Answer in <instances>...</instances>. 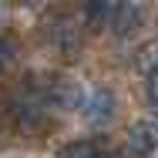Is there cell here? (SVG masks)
<instances>
[{
    "instance_id": "1",
    "label": "cell",
    "mask_w": 158,
    "mask_h": 158,
    "mask_svg": "<svg viewBox=\"0 0 158 158\" xmlns=\"http://www.w3.org/2000/svg\"><path fill=\"white\" fill-rule=\"evenodd\" d=\"M128 155L131 158H158V128L141 121L128 131Z\"/></svg>"
},
{
    "instance_id": "2",
    "label": "cell",
    "mask_w": 158,
    "mask_h": 158,
    "mask_svg": "<svg viewBox=\"0 0 158 158\" xmlns=\"http://www.w3.org/2000/svg\"><path fill=\"white\" fill-rule=\"evenodd\" d=\"M64 158H101V141H74L64 148Z\"/></svg>"
},
{
    "instance_id": "3",
    "label": "cell",
    "mask_w": 158,
    "mask_h": 158,
    "mask_svg": "<svg viewBox=\"0 0 158 158\" xmlns=\"http://www.w3.org/2000/svg\"><path fill=\"white\" fill-rule=\"evenodd\" d=\"M84 10H88V17L94 24H101L108 17V10H111V0H84Z\"/></svg>"
},
{
    "instance_id": "4",
    "label": "cell",
    "mask_w": 158,
    "mask_h": 158,
    "mask_svg": "<svg viewBox=\"0 0 158 158\" xmlns=\"http://www.w3.org/2000/svg\"><path fill=\"white\" fill-rule=\"evenodd\" d=\"M10 61H14V44H10V40H0V71Z\"/></svg>"
},
{
    "instance_id": "5",
    "label": "cell",
    "mask_w": 158,
    "mask_h": 158,
    "mask_svg": "<svg viewBox=\"0 0 158 158\" xmlns=\"http://www.w3.org/2000/svg\"><path fill=\"white\" fill-rule=\"evenodd\" d=\"M148 98H152V104L158 108V71L152 74V81H148Z\"/></svg>"
},
{
    "instance_id": "6",
    "label": "cell",
    "mask_w": 158,
    "mask_h": 158,
    "mask_svg": "<svg viewBox=\"0 0 158 158\" xmlns=\"http://www.w3.org/2000/svg\"><path fill=\"white\" fill-rule=\"evenodd\" d=\"M17 3H20V7H27V3H40V0H17Z\"/></svg>"
}]
</instances>
